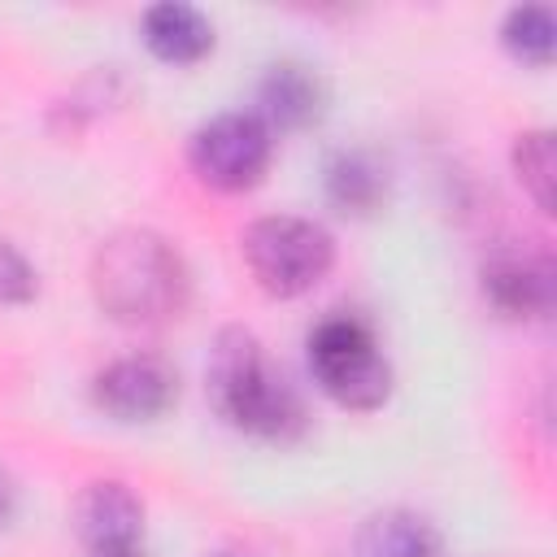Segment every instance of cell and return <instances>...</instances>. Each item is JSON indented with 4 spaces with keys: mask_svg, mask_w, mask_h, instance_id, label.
Wrapping results in <instances>:
<instances>
[{
    "mask_svg": "<svg viewBox=\"0 0 557 557\" xmlns=\"http://www.w3.org/2000/svg\"><path fill=\"white\" fill-rule=\"evenodd\" d=\"M70 518H74V531L87 544V553L91 548H109V544H135L144 535V500L122 479L87 483L74 496Z\"/></svg>",
    "mask_w": 557,
    "mask_h": 557,
    "instance_id": "cell-8",
    "label": "cell"
},
{
    "mask_svg": "<svg viewBox=\"0 0 557 557\" xmlns=\"http://www.w3.org/2000/svg\"><path fill=\"white\" fill-rule=\"evenodd\" d=\"M178 400V370L157 352L113 357L91 374V405L113 422H152Z\"/></svg>",
    "mask_w": 557,
    "mask_h": 557,
    "instance_id": "cell-6",
    "label": "cell"
},
{
    "mask_svg": "<svg viewBox=\"0 0 557 557\" xmlns=\"http://www.w3.org/2000/svg\"><path fill=\"white\" fill-rule=\"evenodd\" d=\"M352 557H444V540L418 509H374L352 535Z\"/></svg>",
    "mask_w": 557,
    "mask_h": 557,
    "instance_id": "cell-11",
    "label": "cell"
},
{
    "mask_svg": "<svg viewBox=\"0 0 557 557\" xmlns=\"http://www.w3.org/2000/svg\"><path fill=\"white\" fill-rule=\"evenodd\" d=\"M257 117L274 131H305L326 113V83L305 61H274L257 87Z\"/></svg>",
    "mask_w": 557,
    "mask_h": 557,
    "instance_id": "cell-9",
    "label": "cell"
},
{
    "mask_svg": "<svg viewBox=\"0 0 557 557\" xmlns=\"http://www.w3.org/2000/svg\"><path fill=\"white\" fill-rule=\"evenodd\" d=\"M309 370L318 387L352 413H374L392 396V361L383 357L374 331L352 313L322 318L309 331Z\"/></svg>",
    "mask_w": 557,
    "mask_h": 557,
    "instance_id": "cell-4",
    "label": "cell"
},
{
    "mask_svg": "<svg viewBox=\"0 0 557 557\" xmlns=\"http://www.w3.org/2000/svg\"><path fill=\"white\" fill-rule=\"evenodd\" d=\"M239 252L265 296L292 300L313 292L335 265V239L322 222L300 213H265L244 226Z\"/></svg>",
    "mask_w": 557,
    "mask_h": 557,
    "instance_id": "cell-3",
    "label": "cell"
},
{
    "mask_svg": "<svg viewBox=\"0 0 557 557\" xmlns=\"http://www.w3.org/2000/svg\"><path fill=\"white\" fill-rule=\"evenodd\" d=\"M513 174L522 183V191L535 200L540 213L557 209V152H553V131H522L513 139Z\"/></svg>",
    "mask_w": 557,
    "mask_h": 557,
    "instance_id": "cell-13",
    "label": "cell"
},
{
    "mask_svg": "<svg viewBox=\"0 0 557 557\" xmlns=\"http://www.w3.org/2000/svg\"><path fill=\"white\" fill-rule=\"evenodd\" d=\"M483 296L500 318L535 322L548 318L557 296V270L553 257L522 244H500L483 257Z\"/></svg>",
    "mask_w": 557,
    "mask_h": 557,
    "instance_id": "cell-7",
    "label": "cell"
},
{
    "mask_svg": "<svg viewBox=\"0 0 557 557\" xmlns=\"http://www.w3.org/2000/svg\"><path fill=\"white\" fill-rule=\"evenodd\" d=\"M139 30H144L148 52L170 65H191L213 52V22L196 4H183V0L148 4L139 17Z\"/></svg>",
    "mask_w": 557,
    "mask_h": 557,
    "instance_id": "cell-10",
    "label": "cell"
},
{
    "mask_svg": "<svg viewBox=\"0 0 557 557\" xmlns=\"http://www.w3.org/2000/svg\"><path fill=\"white\" fill-rule=\"evenodd\" d=\"M91 557H148V553H144V544L135 540V544H109V548H91Z\"/></svg>",
    "mask_w": 557,
    "mask_h": 557,
    "instance_id": "cell-16",
    "label": "cell"
},
{
    "mask_svg": "<svg viewBox=\"0 0 557 557\" xmlns=\"http://www.w3.org/2000/svg\"><path fill=\"white\" fill-rule=\"evenodd\" d=\"M326 200L339 213L370 218L387 200V174H383V165L370 152H361V148L335 152L326 161Z\"/></svg>",
    "mask_w": 557,
    "mask_h": 557,
    "instance_id": "cell-12",
    "label": "cell"
},
{
    "mask_svg": "<svg viewBox=\"0 0 557 557\" xmlns=\"http://www.w3.org/2000/svg\"><path fill=\"white\" fill-rule=\"evenodd\" d=\"M91 296L100 313L113 318L117 326H139V331L165 326L183 318L191 300V270L165 235L148 226H131L96 248Z\"/></svg>",
    "mask_w": 557,
    "mask_h": 557,
    "instance_id": "cell-2",
    "label": "cell"
},
{
    "mask_svg": "<svg viewBox=\"0 0 557 557\" xmlns=\"http://www.w3.org/2000/svg\"><path fill=\"white\" fill-rule=\"evenodd\" d=\"M205 392L218 418L265 444H296L309 431V413L287 374L270 361L265 344L248 326H222L205 361Z\"/></svg>",
    "mask_w": 557,
    "mask_h": 557,
    "instance_id": "cell-1",
    "label": "cell"
},
{
    "mask_svg": "<svg viewBox=\"0 0 557 557\" xmlns=\"http://www.w3.org/2000/svg\"><path fill=\"white\" fill-rule=\"evenodd\" d=\"M35 296H39L35 265L9 235H0V305H30Z\"/></svg>",
    "mask_w": 557,
    "mask_h": 557,
    "instance_id": "cell-15",
    "label": "cell"
},
{
    "mask_svg": "<svg viewBox=\"0 0 557 557\" xmlns=\"http://www.w3.org/2000/svg\"><path fill=\"white\" fill-rule=\"evenodd\" d=\"M213 557H239V553H213Z\"/></svg>",
    "mask_w": 557,
    "mask_h": 557,
    "instance_id": "cell-18",
    "label": "cell"
},
{
    "mask_svg": "<svg viewBox=\"0 0 557 557\" xmlns=\"http://www.w3.org/2000/svg\"><path fill=\"white\" fill-rule=\"evenodd\" d=\"M9 509H13V487H9V479L0 474V522L9 518Z\"/></svg>",
    "mask_w": 557,
    "mask_h": 557,
    "instance_id": "cell-17",
    "label": "cell"
},
{
    "mask_svg": "<svg viewBox=\"0 0 557 557\" xmlns=\"http://www.w3.org/2000/svg\"><path fill=\"white\" fill-rule=\"evenodd\" d=\"M274 131L252 109H226L187 135V165L213 191H248L265 178Z\"/></svg>",
    "mask_w": 557,
    "mask_h": 557,
    "instance_id": "cell-5",
    "label": "cell"
},
{
    "mask_svg": "<svg viewBox=\"0 0 557 557\" xmlns=\"http://www.w3.org/2000/svg\"><path fill=\"white\" fill-rule=\"evenodd\" d=\"M500 44L527 61V65H548L557 48V22L548 4H513L500 22Z\"/></svg>",
    "mask_w": 557,
    "mask_h": 557,
    "instance_id": "cell-14",
    "label": "cell"
}]
</instances>
